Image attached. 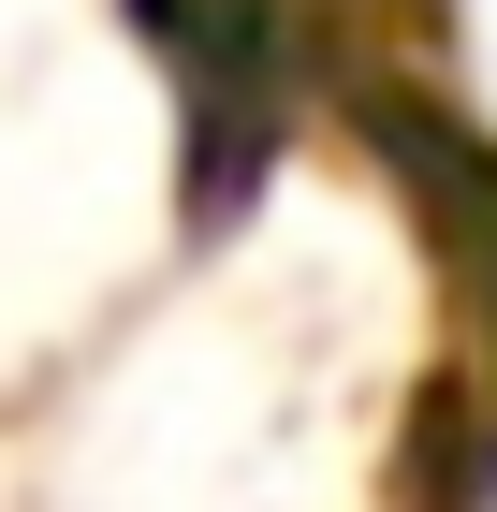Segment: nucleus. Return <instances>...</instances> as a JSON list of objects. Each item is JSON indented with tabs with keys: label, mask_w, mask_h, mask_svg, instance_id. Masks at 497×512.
Returning <instances> with one entry per match:
<instances>
[{
	"label": "nucleus",
	"mask_w": 497,
	"mask_h": 512,
	"mask_svg": "<svg viewBox=\"0 0 497 512\" xmlns=\"http://www.w3.org/2000/svg\"><path fill=\"white\" fill-rule=\"evenodd\" d=\"M395 88L424 147L497 191V0H395Z\"/></svg>",
	"instance_id": "obj_2"
},
{
	"label": "nucleus",
	"mask_w": 497,
	"mask_h": 512,
	"mask_svg": "<svg viewBox=\"0 0 497 512\" xmlns=\"http://www.w3.org/2000/svg\"><path fill=\"white\" fill-rule=\"evenodd\" d=\"M439 425V278L293 147L74 352L44 512H439Z\"/></svg>",
	"instance_id": "obj_1"
}]
</instances>
